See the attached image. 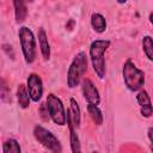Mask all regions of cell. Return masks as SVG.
<instances>
[{"label":"cell","mask_w":153,"mask_h":153,"mask_svg":"<svg viewBox=\"0 0 153 153\" xmlns=\"http://www.w3.org/2000/svg\"><path fill=\"white\" fill-rule=\"evenodd\" d=\"M111 42L109 39H94L90 44L88 56L91 65L96 75L99 79H104L106 74V66H105V57L104 54L110 47Z\"/></svg>","instance_id":"cell-1"},{"label":"cell","mask_w":153,"mask_h":153,"mask_svg":"<svg viewBox=\"0 0 153 153\" xmlns=\"http://www.w3.org/2000/svg\"><path fill=\"white\" fill-rule=\"evenodd\" d=\"M87 72V55L85 51H79L72 60L67 71V86L75 88L81 84L82 76Z\"/></svg>","instance_id":"cell-2"},{"label":"cell","mask_w":153,"mask_h":153,"mask_svg":"<svg viewBox=\"0 0 153 153\" xmlns=\"http://www.w3.org/2000/svg\"><path fill=\"white\" fill-rule=\"evenodd\" d=\"M122 78L128 91L137 92L145 85V72L135 66L131 60H127L122 67Z\"/></svg>","instance_id":"cell-3"},{"label":"cell","mask_w":153,"mask_h":153,"mask_svg":"<svg viewBox=\"0 0 153 153\" xmlns=\"http://www.w3.org/2000/svg\"><path fill=\"white\" fill-rule=\"evenodd\" d=\"M18 38L24 60L27 65H31L36 60V37L32 30L27 26H20L18 30Z\"/></svg>","instance_id":"cell-4"},{"label":"cell","mask_w":153,"mask_h":153,"mask_svg":"<svg viewBox=\"0 0 153 153\" xmlns=\"http://www.w3.org/2000/svg\"><path fill=\"white\" fill-rule=\"evenodd\" d=\"M33 137L38 143H41L44 148L53 153H61L62 152V145L60 140L47 128H44L41 124H36L32 130Z\"/></svg>","instance_id":"cell-5"},{"label":"cell","mask_w":153,"mask_h":153,"mask_svg":"<svg viewBox=\"0 0 153 153\" xmlns=\"http://www.w3.org/2000/svg\"><path fill=\"white\" fill-rule=\"evenodd\" d=\"M45 105L49 112V118L57 126L63 127L67 123V112L62 100L54 93H49L45 98Z\"/></svg>","instance_id":"cell-6"},{"label":"cell","mask_w":153,"mask_h":153,"mask_svg":"<svg viewBox=\"0 0 153 153\" xmlns=\"http://www.w3.org/2000/svg\"><path fill=\"white\" fill-rule=\"evenodd\" d=\"M26 88L33 103H38L43 96V81L37 73H30L26 79Z\"/></svg>","instance_id":"cell-7"},{"label":"cell","mask_w":153,"mask_h":153,"mask_svg":"<svg viewBox=\"0 0 153 153\" xmlns=\"http://www.w3.org/2000/svg\"><path fill=\"white\" fill-rule=\"evenodd\" d=\"M81 91L84 99L87 102V104H93V105H99L100 104V94L96 85L92 82L91 79L84 78L81 80Z\"/></svg>","instance_id":"cell-8"},{"label":"cell","mask_w":153,"mask_h":153,"mask_svg":"<svg viewBox=\"0 0 153 153\" xmlns=\"http://www.w3.org/2000/svg\"><path fill=\"white\" fill-rule=\"evenodd\" d=\"M136 102L140 106V114L145 118H149L153 115V105L151 97L146 90H140L136 93Z\"/></svg>","instance_id":"cell-9"},{"label":"cell","mask_w":153,"mask_h":153,"mask_svg":"<svg viewBox=\"0 0 153 153\" xmlns=\"http://www.w3.org/2000/svg\"><path fill=\"white\" fill-rule=\"evenodd\" d=\"M37 38H38V45H39L41 55H42L44 61H48L50 59V44L48 41V36L45 33V30L43 27L38 29Z\"/></svg>","instance_id":"cell-10"},{"label":"cell","mask_w":153,"mask_h":153,"mask_svg":"<svg viewBox=\"0 0 153 153\" xmlns=\"http://www.w3.org/2000/svg\"><path fill=\"white\" fill-rule=\"evenodd\" d=\"M67 117L71 120V122L74 124L75 128H79L80 122H81V111H80L78 102L74 98L69 99V108L67 110Z\"/></svg>","instance_id":"cell-11"},{"label":"cell","mask_w":153,"mask_h":153,"mask_svg":"<svg viewBox=\"0 0 153 153\" xmlns=\"http://www.w3.org/2000/svg\"><path fill=\"white\" fill-rule=\"evenodd\" d=\"M13 8H14V19L17 24L23 23L27 16V7L26 0H13Z\"/></svg>","instance_id":"cell-12"},{"label":"cell","mask_w":153,"mask_h":153,"mask_svg":"<svg viewBox=\"0 0 153 153\" xmlns=\"http://www.w3.org/2000/svg\"><path fill=\"white\" fill-rule=\"evenodd\" d=\"M90 23H91V27L97 33H103L106 30V19L102 13L98 12L92 13L90 18Z\"/></svg>","instance_id":"cell-13"},{"label":"cell","mask_w":153,"mask_h":153,"mask_svg":"<svg viewBox=\"0 0 153 153\" xmlns=\"http://www.w3.org/2000/svg\"><path fill=\"white\" fill-rule=\"evenodd\" d=\"M16 96H17V102H18L19 108H22V109H27V108L30 106V102H32V100H31V98H30V96H29L26 85L19 84L18 87H17V93H16Z\"/></svg>","instance_id":"cell-14"},{"label":"cell","mask_w":153,"mask_h":153,"mask_svg":"<svg viewBox=\"0 0 153 153\" xmlns=\"http://www.w3.org/2000/svg\"><path fill=\"white\" fill-rule=\"evenodd\" d=\"M67 124H68V129H69V142H71V151L73 153H79L81 151L80 147V140L79 136L76 134V129L74 127V124L71 122V120L67 117Z\"/></svg>","instance_id":"cell-15"},{"label":"cell","mask_w":153,"mask_h":153,"mask_svg":"<svg viewBox=\"0 0 153 153\" xmlns=\"http://www.w3.org/2000/svg\"><path fill=\"white\" fill-rule=\"evenodd\" d=\"M86 110L91 117V120L93 121L94 124L97 126H102L103 124V121H104V117H103V112L102 110L99 109L98 105H93V104H87L86 105Z\"/></svg>","instance_id":"cell-16"},{"label":"cell","mask_w":153,"mask_h":153,"mask_svg":"<svg viewBox=\"0 0 153 153\" xmlns=\"http://www.w3.org/2000/svg\"><path fill=\"white\" fill-rule=\"evenodd\" d=\"M141 45H142V50H143V54L146 55V57L151 62H153V38L149 35L143 36L142 41H141Z\"/></svg>","instance_id":"cell-17"},{"label":"cell","mask_w":153,"mask_h":153,"mask_svg":"<svg viewBox=\"0 0 153 153\" xmlns=\"http://www.w3.org/2000/svg\"><path fill=\"white\" fill-rule=\"evenodd\" d=\"M22 148L19 142L16 139H7L2 143V153H20Z\"/></svg>","instance_id":"cell-18"},{"label":"cell","mask_w":153,"mask_h":153,"mask_svg":"<svg viewBox=\"0 0 153 153\" xmlns=\"http://www.w3.org/2000/svg\"><path fill=\"white\" fill-rule=\"evenodd\" d=\"M6 97L10 98V90L7 88V85H6L5 80L2 79L1 80V99H2V102H8V99Z\"/></svg>","instance_id":"cell-19"},{"label":"cell","mask_w":153,"mask_h":153,"mask_svg":"<svg viewBox=\"0 0 153 153\" xmlns=\"http://www.w3.org/2000/svg\"><path fill=\"white\" fill-rule=\"evenodd\" d=\"M147 136H148V140L151 142V151L153 152V127H149L147 129Z\"/></svg>","instance_id":"cell-20"},{"label":"cell","mask_w":153,"mask_h":153,"mask_svg":"<svg viewBox=\"0 0 153 153\" xmlns=\"http://www.w3.org/2000/svg\"><path fill=\"white\" fill-rule=\"evenodd\" d=\"M148 19H149V23L153 25V12H151V13H149V16H148Z\"/></svg>","instance_id":"cell-21"},{"label":"cell","mask_w":153,"mask_h":153,"mask_svg":"<svg viewBox=\"0 0 153 153\" xmlns=\"http://www.w3.org/2000/svg\"><path fill=\"white\" fill-rule=\"evenodd\" d=\"M116 1H117L118 4H121V5H123V4H126L128 0H116Z\"/></svg>","instance_id":"cell-22"}]
</instances>
